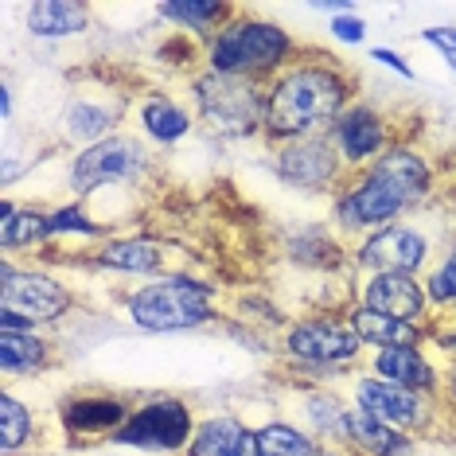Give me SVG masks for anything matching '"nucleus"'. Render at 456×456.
<instances>
[{
	"mask_svg": "<svg viewBox=\"0 0 456 456\" xmlns=\"http://www.w3.org/2000/svg\"><path fill=\"white\" fill-rule=\"evenodd\" d=\"M362 98V78L355 67L324 47L305 44V51L265 86V126L269 149L305 137H324L351 102Z\"/></svg>",
	"mask_w": 456,
	"mask_h": 456,
	"instance_id": "f257e3e1",
	"label": "nucleus"
},
{
	"mask_svg": "<svg viewBox=\"0 0 456 456\" xmlns=\"http://www.w3.org/2000/svg\"><path fill=\"white\" fill-rule=\"evenodd\" d=\"M300 51H305V44L285 24L242 4L231 24L203 47V67L215 70V75L250 78L269 86Z\"/></svg>",
	"mask_w": 456,
	"mask_h": 456,
	"instance_id": "f03ea898",
	"label": "nucleus"
},
{
	"mask_svg": "<svg viewBox=\"0 0 456 456\" xmlns=\"http://www.w3.org/2000/svg\"><path fill=\"white\" fill-rule=\"evenodd\" d=\"M362 351L344 308L300 316L281 331V359L297 370V387H331V379L359 375L367 367Z\"/></svg>",
	"mask_w": 456,
	"mask_h": 456,
	"instance_id": "7ed1b4c3",
	"label": "nucleus"
},
{
	"mask_svg": "<svg viewBox=\"0 0 456 456\" xmlns=\"http://www.w3.org/2000/svg\"><path fill=\"white\" fill-rule=\"evenodd\" d=\"M129 320L141 331H152V336H164V331H195L207 324H219L223 308H219V285L203 281L200 273H183L175 269L168 277H157V281H141L133 285L126 297Z\"/></svg>",
	"mask_w": 456,
	"mask_h": 456,
	"instance_id": "20e7f679",
	"label": "nucleus"
},
{
	"mask_svg": "<svg viewBox=\"0 0 456 456\" xmlns=\"http://www.w3.org/2000/svg\"><path fill=\"white\" fill-rule=\"evenodd\" d=\"M157 172V152L141 133H118L90 149H78L67 164V191L70 200L90 203L102 191H129L141 188Z\"/></svg>",
	"mask_w": 456,
	"mask_h": 456,
	"instance_id": "39448f33",
	"label": "nucleus"
},
{
	"mask_svg": "<svg viewBox=\"0 0 456 456\" xmlns=\"http://www.w3.org/2000/svg\"><path fill=\"white\" fill-rule=\"evenodd\" d=\"M188 102L207 133L223 141H250L262 137L265 126V86L250 78H231L200 70L188 78Z\"/></svg>",
	"mask_w": 456,
	"mask_h": 456,
	"instance_id": "423d86ee",
	"label": "nucleus"
},
{
	"mask_svg": "<svg viewBox=\"0 0 456 456\" xmlns=\"http://www.w3.org/2000/svg\"><path fill=\"white\" fill-rule=\"evenodd\" d=\"M133 106H137L133 90H126L121 82H106V78L70 82L67 102H63V110H59L55 137L70 152L90 149V144L126 133V118Z\"/></svg>",
	"mask_w": 456,
	"mask_h": 456,
	"instance_id": "0eeeda50",
	"label": "nucleus"
},
{
	"mask_svg": "<svg viewBox=\"0 0 456 456\" xmlns=\"http://www.w3.org/2000/svg\"><path fill=\"white\" fill-rule=\"evenodd\" d=\"M200 429V410L191 398L168 390L137 394L129 421L113 437L118 449H137V452H157V456H183Z\"/></svg>",
	"mask_w": 456,
	"mask_h": 456,
	"instance_id": "6e6552de",
	"label": "nucleus"
},
{
	"mask_svg": "<svg viewBox=\"0 0 456 456\" xmlns=\"http://www.w3.org/2000/svg\"><path fill=\"white\" fill-rule=\"evenodd\" d=\"M347 402L351 406H359L362 413H370V418L387 421L390 429L410 433L413 441L433 437L444 421H452L444 398H429V394L394 387V382L375 379V375H367V370L351 375V398Z\"/></svg>",
	"mask_w": 456,
	"mask_h": 456,
	"instance_id": "1a4fd4ad",
	"label": "nucleus"
},
{
	"mask_svg": "<svg viewBox=\"0 0 456 456\" xmlns=\"http://www.w3.org/2000/svg\"><path fill=\"white\" fill-rule=\"evenodd\" d=\"M133 406H137V394L129 390L75 387L55 402V418L70 449H94V444H113Z\"/></svg>",
	"mask_w": 456,
	"mask_h": 456,
	"instance_id": "9d476101",
	"label": "nucleus"
},
{
	"mask_svg": "<svg viewBox=\"0 0 456 456\" xmlns=\"http://www.w3.org/2000/svg\"><path fill=\"white\" fill-rule=\"evenodd\" d=\"M0 308L28 316L36 328L63 324L78 308V293L44 265H20L16 257L0 262Z\"/></svg>",
	"mask_w": 456,
	"mask_h": 456,
	"instance_id": "9b49d317",
	"label": "nucleus"
},
{
	"mask_svg": "<svg viewBox=\"0 0 456 456\" xmlns=\"http://www.w3.org/2000/svg\"><path fill=\"white\" fill-rule=\"evenodd\" d=\"M449 242V238H444ZM437 234H429L425 226L418 223V211L410 219L387 226V231H375L367 234L362 242L351 246V265L359 269L362 277L370 273H406V277H418L433 265V257L441 254Z\"/></svg>",
	"mask_w": 456,
	"mask_h": 456,
	"instance_id": "f8f14e48",
	"label": "nucleus"
},
{
	"mask_svg": "<svg viewBox=\"0 0 456 456\" xmlns=\"http://www.w3.org/2000/svg\"><path fill=\"white\" fill-rule=\"evenodd\" d=\"M273 152V172L277 180L289 183L297 191L308 195H336L347 183V164L339 160L336 144L324 133V137H305V141H289L277 144Z\"/></svg>",
	"mask_w": 456,
	"mask_h": 456,
	"instance_id": "ddd939ff",
	"label": "nucleus"
},
{
	"mask_svg": "<svg viewBox=\"0 0 456 456\" xmlns=\"http://www.w3.org/2000/svg\"><path fill=\"white\" fill-rule=\"evenodd\" d=\"M328 137L336 144L339 160L347 164V175H355L362 168H370L387 149H394L402 141V133L390 121V113H382L375 102L359 98L339 113V121L328 129Z\"/></svg>",
	"mask_w": 456,
	"mask_h": 456,
	"instance_id": "4468645a",
	"label": "nucleus"
},
{
	"mask_svg": "<svg viewBox=\"0 0 456 456\" xmlns=\"http://www.w3.org/2000/svg\"><path fill=\"white\" fill-rule=\"evenodd\" d=\"M175 246L160 242V238H144V234H113L106 242H98L94 250H86L90 269L102 273H126V277H168Z\"/></svg>",
	"mask_w": 456,
	"mask_h": 456,
	"instance_id": "2eb2a0df",
	"label": "nucleus"
},
{
	"mask_svg": "<svg viewBox=\"0 0 456 456\" xmlns=\"http://www.w3.org/2000/svg\"><path fill=\"white\" fill-rule=\"evenodd\" d=\"M355 305L375 308L382 316L410 320V324H433V308L425 297V281L406 273H370L355 289Z\"/></svg>",
	"mask_w": 456,
	"mask_h": 456,
	"instance_id": "dca6fc26",
	"label": "nucleus"
},
{
	"mask_svg": "<svg viewBox=\"0 0 456 456\" xmlns=\"http://www.w3.org/2000/svg\"><path fill=\"white\" fill-rule=\"evenodd\" d=\"M133 121H137V133L157 149H172L183 137H191V129L200 126L191 102L172 98L168 90H141L137 106H133Z\"/></svg>",
	"mask_w": 456,
	"mask_h": 456,
	"instance_id": "f3484780",
	"label": "nucleus"
},
{
	"mask_svg": "<svg viewBox=\"0 0 456 456\" xmlns=\"http://www.w3.org/2000/svg\"><path fill=\"white\" fill-rule=\"evenodd\" d=\"M367 375L387 379L394 387H406L429 398H444V367H437L425 347H387V351H370L367 359Z\"/></svg>",
	"mask_w": 456,
	"mask_h": 456,
	"instance_id": "a211bd4d",
	"label": "nucleus"
},
{
	"mask_svg": "<svg viewBox=\"0 0 456 456\" xmlns=\"http://www.w3.org/2000/svg\"><path fill=\"white\" fill-rule=\"evenodd\" d=\"M351 331L359 336V344L367 351H387V347H425L433 344V324H410V320H394V316H382L375 308H362V305H351L344 308Z\"/></svg>",
	"mask_w": 456,
	"mask_h": 456,
	"instance_id": "6ab92c4d",
	"label": "nucleus"
},
{
	"mask_svg": "<svg viewBox=\"0 0 456 456\" xmlns=\"http://www.w3.org/2000/svg\"><path fill=\"white\" fill-rule=\"evenodd\" d=\"M183 456H257V429L231 410L203 413Z\"/></svg>",
	"mask_w": 456,
	"mask_h": 456,
	"instance_id": "aec40b11",
	"label": "nucleus"
},
{
	"mask_svg": "<svg viewBox=\"0 0 456 456\" xmlns=\"http://www.w3.org/2000/svg\"><path fill=\"white\" fill-rule=\"evenodd\" d=\"M47 242H51V207L16 203L12 195H4V203H0V246H4V257L39 254Z\"/></svg>",
	"mask_w": 456,
	"mask_h": 456,
	"instance_id": "412c9836",
	"label": "nucleus"
},
{
	"mask_svg": "<svg viewBox=\"0 0 456 456\" xmlns=\"http://www.w3.org/2000/svg\"><path fill=\"white\" fill-rule=\"evenodd\" d=\"M238 8L242 4H231V0H160L157 16L172 24V32H183L207 47L238 16Z\"/></svg>",
	"mask_w": 456,
	"mask_h": 456,
	"instance_id": "4be33fe9",
	"label": "nucleus"
},
{
	"mask_svg": "<svg viewBox=\"0 0 456 456\" xmlns=\"http://www.w3.org/2000/svg\"><path fill=\"white\" fill-rule=\"evenodd\" d=\"M59 347L44 331H0V375L12 379H39L55 370Z\"/></svg>",
	"mask_w": 456,
	"mask_h": 456,
	"instance_id": "5701e85b",
	"label": "nucleus"
},
{
	"mask_svg": "<svg viewBox=\"0 0 456 456\" xmlns=\"http://www.w3.org/2000/svg\"><path fill=\"white\" fill-rule=\"evenodd\" d=\"M94 24V12L82 0H36L24 8V28L32 39L55 44V39H75L86 36Z\"/></svg>",
	"mask_w": 456,
	"mask_h": 456,
	"instance_id": "b1692460",
	"label": "nucleus"
},
{
	"mask_svg": "<svg viewBox=\"0 0 456 456\" xmlns=\"http://www.w3.org/2000/svg\"><path fill=\"white\" fill-rule=\"evenodd\" d=\"M300 390V418L305 429L320 444H347V413L351 402L339 398L331 387H297Z\"/></svg>",
	"mask_w": 456,
	"mask_h": 456,
	"instance_id": "393cba45",
	"label": "nucleus"
},
{
	"mask_svg": "<svg viewBox=\"0 0 456 456\" xmlns=\"http://www.w3.org/2000/svg\"><path fill=\"white\" fill-rule=\"evenodd\" d=\"M413 444L418 441H413L410 433L390 429L387 421H379V418H370V413H362L359 406H351V413H347V444H344L351 456H410Z\"/></svg>",
	"mask_w": 456,
	"mask_h": 456,
	"instance_id": "a878e982",
	"label": "nucleus"
},
{
	"mask_svg": "<svg viewBox=\"0 0 456 456\" xmlns=\"http://www.w3.org/2000/svg\"><path fill=\"white\" fill-rule=\"evenodd\" d=\"M425 297L433 308V328L456 324V234L441 246L433 265L425 269Z\"/></svg>",
	"mask_w": 456,
	"mask_h": 456,
	"instance_id": "bb28decb",
	"label": "nucleus"
},
{
	"mask_svg": "<svg viewBox=\"0 0 456 456\" xmlns=\"http://www.w3.org/2000/svg\"><path fill=\"white\" fill-rule=\"evenodd\" d=\"M44 437L39 429V413L20 402L12 390L0 394V452L4 456H28Z\"/></svg>",
	"mask_w": 456,
	"mask_h": 456,
	"instance_id": "cd10ccee",
	"label": "nucleus"
},
{
	"mask_svg": "<svg viewBox=\"0 0 456 456\" xmlns=\"http://www.w3.org/2000/svg\"><path fill=\"white\" fill-rule=\"evenodd\" d=\"M257 429V456H313L320 449V441L305 425L285 421V418H269Z\"/></svg>",
	"mask_w": 456,
	"mask_h": 456,
	"instance_id": "c85d7f7f",
	"label": "nucleus"
},
{
	"mask_svg": "<svg viewBox=\"0 0 456 456\" xmlns=\"http://www.w3.org/2000/svg\"><path fill=\"white\" fill-rule=\"evenodd\" d=\"M55 238H86V242H106L113 238V226L90 215L86 203L70 200V203H51V242Z\"/></svg>",
	"mask_w": 456,
	"mask_h": 456,
	"instance_id": "c756f323",
	"label": "nucleus"
},
{
	"mask_svg": "<svg viewBox=\"0 0 456 456\" xmlns=\"http://www.w3.org/2000/svg\"><path fill=\"white\" fill-rule=\"evenodd\" d=\"M421 44H429L433 51H441V59L456 70V24H441V28H421Z\"/></svg>",
	"mask_w": 456,
	"mask_h": 456,
	"instance_id": "7c9ffc66",
	"label": "nucleus"
},
{
	"mask_svg": "<svg viewBox=\"0 0 456 456\" xmlns=\"http://www.w3.org/2000/svg\"><path fill=\"white\" fill-rule=\"evenodd\" d=\"M331 36L339 39V44H347V47H359V44H367V20L355 16V12H347V16H336L331 20Z\"/></svg>",
	"mask_w": 456,
	"mask_h": 456,
	"instance_id": "2f4dec72",
	"label": "nucleus"
},
{
	"mask_svg": "<svg viewBox=\"0 0 456 456\" xmlns=\"http://www.w3.org/2000/svg\"><path fill=\"white\" fill-rule=\"evenodd\" d=\"M367 59H375V63H382V67H390L394 75H402L406 82H418L413 67L406 63V55H398V51H390V47H370V55H367Z\"/></svg>",
	"mask_w": 456,
	"mask_h": 456,
	"instance_id": "473e14b6",
	"label": "nucleus"
},
{
	"mask_svg": "<svg viewBox=\"0 0 456 456\" xmlns=\"http://www.w3.org/2000/svg\"><path fill=\"white\" fill-rule=\"evenodd\" d=\"M433 347H441L449 362H456V324L452 328H433Z\"/></svg>",
	"mask_w": 456,
	"mask_h": 456,
	"instance_id": "72a5a7b5",
	"label": "nucleus"
},
{
	"mask_svg": "<svg viewBox=\"0 0 456 456\" xmlns=\"http://www.w3.org/2000/svg\"><path fill=\"white\" fill-rule=\"evenodd\" d=\"M0 331H39L28 316L20 313H8V308H0Z\"/></svg>",
	"mask_w": 456,
	"mask_h": 456,
	"instance_id": "f704fd0d",
	"label": "nucleus"
},
{
	"mask_svg": "<svg viewBox=\"0 0 456 456\" xmlns=\"http://www.w3.org/2000/svg\"><path fill=\"white\" fill-rule=\"evenodd\" d=\"M444 406H449V418L456 425V362L444 367Z\"/></svg>",
	"mask_w": 456,
	"mask_h": 456,
	"instance_id": "c9c22d12",
	"label": "nucleus"
},
{
	"mask_svg": "<svg viewBox=\"0 0 456 456\" xmlns=\"http://www.w3.org/2000/svg\"><path fill=\"white\" fill-rule=\"evenodd\" d=\"M0 118L12 121V86H8V82L0 86Z\"/></svg>",
	"mask_w": 456,
	"mask_h": 456,
	"instance_id": "e433bc0d",
	"label": "nucleus"
},
{
	"mask_svg": "<svg viewBox=\"0 0 456 456\" xmlns=\"http://www.w3.org/2000/svg\"><path fill=\"white\" fill-rule=\"evenodd\" d=\"M313 456H351V452L344 449V444H320V449H316Z\"/></svg>",
	"mask_w": 456,
	"mask_h": 456,
	"instance_id": "4c0bfd02",
	"label": "nucleus"
},
{
	"mask_svg": "<svg viewBox=\"0 0 456 456\" xmlns=\"http://www.w3.org/2000/svg\"><path fill=\"white\" fill-rule=\"evenodd\" d=\"M28 456H47V452H28Z\"/></svg>",
	"mask_w": 456,
	"mask_h": 456,
	"instance_id": "58836bf2",
	"label": "nucleus"
}]
</instances>
